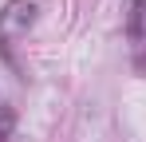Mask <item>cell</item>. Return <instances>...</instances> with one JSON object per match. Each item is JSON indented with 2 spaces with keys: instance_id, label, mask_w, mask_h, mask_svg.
<instances>
[{
  "instance_id": "obj_2",
  "label": "cell",
  "mask_w": 146,
  "mask_h": 142,
  "mask_svg": "<svg viewBox=\"0 0 146 142\" xmlns=\"http://www.w3.org/2000/svg\"><path fill=\"white\" fill-rule=\"evenodd\" d=\"M126 28H130V36L142 44L146 40V0H130V16H126Z\"/></svg>"
},
{
  "instance_id": "obj_1",
  "label": "cell",
  "mask_w": 146,
  "mask_h": 142,
  "mask_svg": "<svg viewBox=\"0 0 146 142\" xmlns=\"http://www.w3.org/2000/svg\"><path fill=\"white\" fill-rule=\"evenodd\" d=\"M32 24H36V0H8L0 12V55L12 59V44L24 40Z\"/></svg>"
},
{
  "instance_id": "obj_3",
  "label": "cell",
  "mask_w": 146,
  "mask_h": 142,
  "mask_svg": "<svg viewBox=\"0 0 146 142\" xmlns=\"http://www.w3.org/2000/svg\"><path fill=\"white\" fill-rule=\"evenodd\" d=\"M12 130H16V111L0 103V142H8V138H12Z\"/></svg>"
}]
</instances>
